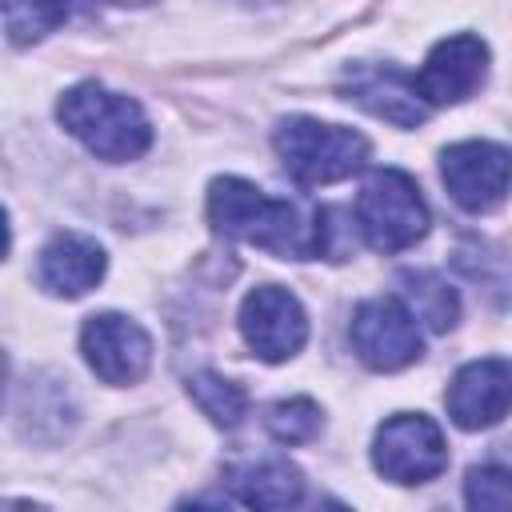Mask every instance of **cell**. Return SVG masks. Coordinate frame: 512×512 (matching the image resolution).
<instances>
[{
	"label": "cell",
	"mask_w": 512,
	"mask_h": 512,
	"mask_svg": "<svg viewBox=\"0 0 512 512\" xmlns=\"http://www.w3.org/2000/svg\"><path fill=\"white\" fill-rule=\"evenodd\" d=\"M208 220L244 244H256L284 260L320 256V212L304 220V212L288 200L260 192L240 176H216L208 188Z\"/></svg>",
	"instance_id": "1"
},
{
	"label": "cell",
	"mask_w": 512,
	"mask_h": 512,
	"mask_svg": "<svg viewBox=\"0 0 512 512\" xmlns=\"http://www.w3.org/2000/svg\"><path fill=\"white\" fill-rule=\"evenodd\" d=\"M56 120L100 160H136L152 144V124L140 104L96 80L68 88L56 104Z\"/></svg>",
	"instance_id": "2"
},
{
	"label": "cell",
	"mask_w": 512,
	"mask_h": 512,
	"mask_svg": "<svg viewBox=\"0 0 512 512\" xmlns=\"http://www.w3.org/2000/svg\"><path fill=\"white\" fill-rule=\"evenodd\" d=\"M272 144H276V156H280L284 172L300 188H320V184L348 180L368 160V140L360 132L344 128V124H324V120H312V116L280 120Z\"/></svg>",
	"instance_id": "3"
},
{
	"label": "cell",
	"mask_w": 512,
	"mask_h": 512,
	"mask_svg": "<svg viewBox=\"0 0 512 512\" xmlns=\"http://www.w3.org/2000/svg\"><path fill=\"white\" fill-rule=\"evenodd\" d=\"M356 220L376 252H404L428 232V204L408 172L380 168L360 188Z\"/></svg>",
	"instance_id": "4"
},
{
	"label": "cell",
	"mask_w": 512,
	"mask_h": 512,
	"mask_svg": "<svg viewBox=\"0 0 512 512\" xmlns=\"http://www.w3.org/2000/svg\"><path fill=\"white\" fill-rule=\"evenodd\" d=\"M372 464L384 480L396 484H424L448 468V444L432 416L424 412H396L376 428Z\"/></svg>",
	"instance_id": "5"
},
{
	"label": "cell",
	"mask_w": 512,
	"mask_h": 512,
	"mask_svg": "<svg viewBox=\"0 0 512 512\" xmlns=\"http://www.w3.org/2000/svg\"><path fill=\"white\" fill-rule=\"evenodd\" d=\"M352 348L376 372H396L420 360V328L400 296H372L352 312Z\"/></svg>",
	"instance_id": "6"
},
{
	"label": "cell",
	"mask_w": 512,
	"mask_h": 512,
	"mask_svg": "<svg viewBox=\"0 0 512 512\" xmlns=\"http://www.w3.org/2000/svg\"><path fill=\"white\" fill-rule=\"evenodd\" d=\"M440 180L464 212H492L512 188V152L492 140H460L444 148Z\"/></svg>",
	"instance_id": "7"
},
{
	"label": "cell",
	"mask_w": 512,
	"mask_h": 512,
	"mask_svg": "<svg viewBox=\"0 0 512 512\" xmlns=\"http://www.w3.org/2000/svg\"><path fill=\"white\" fill-rule=\"evenodd\" d=\"M240 332H244V344L276 364V360H288L304 348L308 340V316L300 308V300L280 288V284H256L244 304H240Z\"/></svg>",
	"instance_id": "8"
},
{
	"label": "cell",
	"mask_w": 512,
	"mask_h": 512,
	"mask_svg": "<svg viewBox=\"0 0 512 512\" xmlns=\"http://www.w3.org/2000/svg\"><path fill=\"white\" fill-rule=\"evenodd\" d=\"M80 352L104 384H136L152 364L148 332L120 312L88 316L80 328Z\"/></svg>",
	"instance_id": "9"
},
{
	"label": "cell",
	"mask_w": 512,
	"mask_h": 512,
	"mask_svg": "<svg viewBox=\"0 0 512 512\" xmlns=\"http://www.w3.org/2000/svg\"><path fill=\"white\" fill-rule=\"evenodd\" d=\"M444 404H448L452 424L464 432H480V428L500 424L512 408V364L500 356L464 364L452 376Z\"/></svg>",
	"instance_id": "10"
},
{
	"label": "cell",
	"mask_w": 512,
	"mask_h": 512,
	"mask_svg": "<svg viewBox=\"0 0 512 512\" xmlns=\"http://www.w3.org/2000/svg\"><path fill=\"white\" fill-rule=\"evenodd\" d=\"M484 72H488V48H484V40L460 32V36H444L428 52L424 68L412 72V80H416V92L432 108V104H460L464 96H472L480 88Z\"/></svg>",
	"instance_id": "11"
},
{
	"label": "cell",
	"mask_w": 512,
	"mask_h": 512,
	"mask_svg": "<svg viewBox=\"0 0 512 512\" xmlns=\"http://www.w3.org/2000/svg\"><path fill=\"white\" fill-rule=\"evenodd\" d=\"M344 100L368 108L372 116L400 124V128H416L428 120V100L416 92L412 72H400L396 64H352L344 72Z\"/></svg>",
	"instance_id": "12"
},
{
	"label": "cell",
	"mask_w": 512,
	"mask_h": 512,
	"mask_svg": "<svg viewBox=\"0 0 512 512\" xmlns=\"http://www.w3.org/2000/svg\"><path fill=\"white\" fill-rule=\"evenodd\" d=\"M36 276L52 296H84L104 276V248L80 232H60L44 244Z\"/></svg>",
	"instance_id": "13"
},
{
	"label": "cell",
	"mask_w": 512,
	"mask_h": 512,
	"mask_svg": "<svg viewBox=\"0 0 512 512\" xmlns=\"http://www.w3.org/2000/svg\"><path fill=\"white\" fill-rule=\"evenodd\" d=\"M228 488H232V500L248 508H292L304 496V476L292 460L264 456V460L228 468Z\"/></svg>",
	"instance_id": "14"
},
{
	"label": "cell",
	"mask_w": 512,
	"mask_h": 512,
	"mask_svg": "<svg viewBox=\"0 0 512 512\" xmlns=\"http://www.w3.org/2000/svg\"><path fill=\"white\" fill-rule=\"evenodd\" d=\"M404 304L412 308V316H420L432 332H448L460 316V300L456 288L448 280H440L436 272H404Z\"/></svg>",
	"instance_id": "15"
},
{
	"label": "cell",
	"mask_w": 512,
	"mask_h": 512,
	"mask_svg": "<svg viewBox=\"0 0 512 512\" xmlns=\"http://www.w3.org/2000/svg\"><path fill=\"white\" fill-rule=\"evenodd\" d=\"M188 392H192V400L200 404V412L212 416V420L224 424V428H236V424L244 420V412H248L244 388L232 384V380H224L220 372H196V376L188 380Z\"/></svg>",
	"instance_id": "16"
},
{
	"label": "cell",
	"mask_w": 512,
	"mask_h": 512,
	"mask_svg": "<svg viewBox=\"0 0 512 512\" xmlns=\"http://www.w3.org/2000/svg\"><path fill=\"white\" fill-rule=\"evenodd\" d=\"M64 20H68V4L64 0H8L4 4V24H8V40L12 44H32V40L48 36Z\"/></svg>",
	"instance_id": "17"
},
{
	"label": "cell",
	"mask_w": 512,
	"mask_h": 512,
	"mask_svg": "<svg viewBox=\"0 0 512 512\" xmlns=\"http://www.w3.org/2000/svg\"><path fill=\"white\" fill-rule=\"evenodd\" d=\"M268 432L280 444H308L320 432V408L308 396H292L268 408Z\"/></svg>",
	"instance_id": "18"
},
{
	"label": "cell",
	"mask_w": 512,
	"mask_h": 512,
	"mask_svg": "<svg viewBox=\"0 0 512 512\" xmlns=\"http://www.w3.org/2000/svg\"><path fill=\"white\" fill-rule=\"evenodd\" d=\"M464 500H468V508H480V512L512 508V468H504V464L472 468L464 480Z\"/></svg>",
	"instance_id": "19"
},
{
	"label": "cell",
	"mask_w": 512,
	"mask_h": 512,
	"mask_svg": "<svg viewBox=\"0 0 512 512\" xmlns=\"http://www.w3.org/2000/svg\"><path fill=\"white\" fill-rule=\"evenodd\" d=\"M120 4H128V0H120ZM132 4H144V0H132Z\"/></svg>",
	"instance_id": "20"
}]
</instances>
